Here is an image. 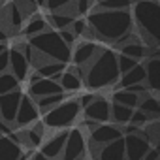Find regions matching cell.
Listing matches in <instances>:
<instances>
[{"mask_svg": "<svg viewBox=\"0 0 160 160\" xmlns=\"http://www.w3.org/2000/svg\"><path fill=\"white\" fill-rule=\"evenodd\" d=\"M85 19L89 25V34L108 43H115L121 36L134 30L130 10H102L94 6Z\"/></svg>", "mask_w": 160, "mask_h": 160, "instance_id": "obj_1", "label": "cell"}, {"mask_svg": "<svg viewBox=\"0 0 160 160\" xmlns=\"http://www.w3.org/2000/svg\"><path fill=\"white\" fill-rule=\"evenodd\" d=\"M119 75L121 73L117 66V53H113L111 49L100 47L94 58L87 66H83V83L92 91L117 85Z\"/></svg>", "mask_w": 160, "mask_h": 160, "instance_id": "obj_2", "label": "cell"}, {"mask_svg": "<svg viewBox=\"0 0 160 160\" xmlns=\"http://www.w3.org/2000/svg\"><path fill=\"white\" fill-rule=\"evenodd\" d=\"M134 28L149 47H158L160 43V6L158 0H134L132 4Z\"/></svg>", "mask_w": 160, "mask_h": 160, "instance_id": "obj_3", "label": "cell"}, {"mask_svg": "<svg viewBox=\"0 0 160 160\" xmlns=\"http://www.w3.org/2000/svg\"><path fill=\"white\" fill-rule=\"evenodd\" d=\"M28 43L47 60H58V62H64L68 64L70 62V57H72V47L64 43V40L60 38L58 30L55 28H47L36 36H30L28 38Z\"/></svg>", "mask_w": 160, "mask_h": 160, "instance_id": "obj_4", "label": "cell"}, {"mask_svg": "<svg viewBox=\"0 0 160 160\" xmlns=\"http://www.w3.org/2000/svg\"><path fill=\"white\" fill-rule=\"evenodd\" d=\"M79 113H81L79 100H66L64 98L60 104H57L55 108L45 111L43 124L47 128H70L77 121Z\"/></svg>", "mask_w": 160, "mask_h": 160, "instance_id": "obj_5", "label": "cell"}, {"mask_svg": "<svg viewBox=\"0 0 160 160\" xmlns=\"http://www.w3.org/2000/svg\"><path fill=\"white\" fill-rule=\"evenodd\" d=\"M85 143L87 141H85V136H83L81 128L68 130L60 160H81L83 154H85Z\"/></svg>", "mask_w": 160, "mask_h": 160, "instance_id": "obj_6", "label": "cell"}, {"mask_svg": "<svg viewBox=\"0 0 160 160\" xmlns=\"http://www.w3.org/2000/svg\"><path fill=\"white\" fill-rule=\"evenodd\" d=\"M122 141H124V156L126 160H141L143 154L147 152L149 147H152L147 138L143 136V132H134V134H122Z\"/></svg>", "mask_w": 160, "mask_h": 160, "instance_id": "obj_7", "label": "cell"}, {"mask_svg": "<svg viewBox=\"0 0 160 160\" xmlns=\"http://www.w3.org/2000/svg\"><path fill=\"white\" fill-rule=\"evenodd\" d=\"M91 145L92 147H100L106 143H111L119 138H122V128L119 124H109V122H98L92 130H91Z\"/></svg>", "mask_w": 160, "mask_h": 160, "instance_id": "obj_8", "label": "cell"}, {"mask_svg": "<svg viewBox=\"0 0 160 160\" xmlns=\"http://www.w3.org/2000/svg\"><path fill=\"white\" fill-rule=\"evenodd\" d=\"M38 115H40V109L34 102L32 96H21V102H19V108H17V113H15V124L21 126V128H27L30 126L34 121H38Z\"/></svg>", "mask_w": 160, "mask_h": 160, "instance_id": "obj_9", "label": "cell"}, {"mask_svg": "<svg viewBox=\"0 0 160 160\" xmlns=\"http://www.w3.org/2000/svg\"><path fill=\"white\" fill-rule=\"evenodd\" d=\"M21 96H23V92L19 89H15L12 92H6V94H0V119L4 122L12 124L15 121V113H17Z\"/></svg>", "mask_w": 160, "mask_h": 160, "instance_id": "obj_10", "label": "cell"}, {"mask_svg": "<svg viewBox=\"0 0 160 160\" xmlns=\"http://www.w3.org/2000/svg\"><path fill=\"white\" fill-rule=\"evenodd\" d=\"M98 49H100V45L96 43V42H92V40H83V42H79L77 45H75V49L72 51V57H70V60L73 62V66H87L92 58H94V55L98 53Z\"/></svg>", "mask_w": 160, "mask_h": 160, "instance_id": "obj_11", "label": "cell"}, {"mask_svg": "<svg viewBox=\"0 0 160 160\" xmlns=\"http://www.w3.org/2000/svg\"><path fill=\"white\" fill-rule=\"evenodd\" d=\"M85 109V117L89 121L94 122H109V115H111V104L104 98V96H96Z\"/></svg>", "mask_w": 160, "mask_h": 160, "instance_id": "obj_12", "label": "cell"}, {"mask_svg": "<svg viewBox=\"0 0 160 160\" xmlns=\"http://www.w3.org/2000/svg\"><path fill=\"white\" fill-rule=\"evenodd\" d=\"M10 55V72L19 79V81H25V79L30 75V62L27 60V57L23 55V51L19 47H12L8 49Z\"/></svg>", "mask_w": 160, "mask_h": 160, "instance_id": "obj_13", "label": "cell"}, {"mask_svg": "<svg viewBox=\"0 0 160 160\" xmlns=\"http://www.w3.org/2000/svg\"><path fill=\"white\" fill-rule=\"evenodd\" d=\"M94 158H96V160H126L122 138H119V139H115V141H111V143H106V145L96 147Z\"/></svg>", "mask_w": 160, "mask_h": 160, "instance_id": "obj_14", "label": "cell"}, {"mask_svg": "<svg viewBox=\"0 0 160 160\" xmlns=\"http://www.w3.org/2000/svg\"><path fill=\"white\" fill-rule=\"evenodd\" d=\"M30 96L32 98H40V96H47V94H57V92H64L60 83L55 81L51 77H40L36 81L30 83V89H28Z\"/></svg>", "mask_w": 160, "mask_h": 160, "instance_id": "obj_15", "label": "cell"}, {"mask_svg": "<svg viewBox=\"0 0 160 160\" xmlns=\"http://www.w3.org/2000/svg\"><path fill=\"white\" fill-rule=\"evenodd\" d=\"M145 66V85L149 91L156 92L160 89V58L158 55H149Z\"/></svg>", "mask_w": 160, "mask_h": 160, "instance_id": "obj_16", "label": "cell"}, {"mask_svg": "<svg viewBox=\"0 0 160 160\" xmlns=\"http://www.w3.org/2000/svg\"><path fill=\"white\" fill-rule=\"evenodd\" d=\"M66 134H68V132H58V134H55L53 138H49V139L42 145V152H43L47 158H51V160L60 158L62 149H64V141H66Z\"/></svg>", "mask_w": 160, "mask_h": 160, "instance_id": "obj_17", "label": "cell"}, {"mask_svg": "<svg viewBox=\"0 0 160 160\" xmlns=\"http://www.w3.org/2000/svg\"><path fill=\"white\" fill-rule=\"evenodd\" d=\"M136 83H145V66H143L141 62H138V64H136L134 68H130L128 72L121 73V75H119V81H117V85H119L121 89L130 87V85H136Z\"/></svg>", "mask_w": 160, "mask_h": 160, "instance_id": "obj_18", "label": "cell"}, {"mask_svg": "<svg viewBox=\"0 0 160 160\" xmlns=\"http://www.w3.org/2000/svg\"><path fill=\"white\" fill-rule=\"evenodd\" d=\"M119 49H121V53H122V55H126V57H132V58H136V60L147 58V55H149V51H151V47H149V45H145L141 38L130 40V42L122 43Z\"/></svg>", "mask_w": 160, "mask_h": 160, "instance_id": "obj_19", "label": "cell"}, {"mask_svg": "<svg viewBox=\"0 0 160 160\" xmlns=\"http://www.w3.org/2000/svg\"><path fill=\"white\" fill-rule=\"evenodd\" d=\"M58 83H60V87H62L64 92H75V91H79V89L83 87V77L79 75L73 68H68V70H64L60 73Z\"/></svg>", "mask_w": 160, "mask_h": 160, "instance_id": "obj_20", "label": "cell"}, {"mask_svg": "<svg viewBox=\"0 0 160 160\" xmlns=\"http://www.w3.org/2000/svg\"><path fill=\"white\" fill-rule=\"evenodd\" d=\"M75 17L77 15L66 8V10H58V12H49V17H45V19L55 30H62V28H68Z\"/></svg>", "mask_w": 160, "mask_h": 160, "instance_id": "obj_21", "label": "cell"}, {"mask_svg": "<svg viewBox=\"0 0 160 160\" xmlns=\"http://www.w3.org/2000/svg\"><path fill=\"white\" fill-rule=\"evenodd\" d=\"M64 70H66V64L58 62V60H45V62H42L40 66L34 68V72L40 77H51V79H55V81H58V77H60V73Z\"/></svg>", "mask_w": 160, "mask_h": 160, "instance_id": "obj_22", "label": "cell"}, {"mask_svg": "<svg viewBox=\"0 0 160 160\" xmlns=\"http://www.w3.org/2000/svg\"><path fill=\"white\" fill-rule=\"evenodd\" d=\"M0 10H2L4 23H6V25H10L13 30H19V28L23 27V21H25V17H23V13H21V10L17 8V4H15V2H10L8 6L0 8Z\"/></svg>", "mask_w": 160, "mask_h": 160, "instance_id": "obj_23", "label": "cell"}, {"mask_svg": "<svg viewBox=\"0 0 160 160\" xmlns=\"http://www.w3.org/2000/svg\"><path fill=\"white\" fill-rule=\"evenodd\" d=\"M21 151H23V145L15 143L8 136H0V160H17Z\"/></svg>", "mask_w": 160, "mask_h": 160, "instance_id": "obj_24", "label": "cell"}, {"mask_svg": "<svg viewBox=\"0 0 160 160\" xmlns=\"http://www.w3.org/2000/svg\"><path fill=\"white\" fill-rule=\"evenodd\" d=\"M47 28H49L47 19H45L43 15H40V13H32V15L28 17V21L25 23V27H23V34L30 38V36H36V34L47 30Z\"/></svg>", "mask_w": 160, "mask_h": 160, "instance_id": "obj_25", "label": "cell"}, {"mask_svg": "<svg viewBox=\"0 0 160 160\" xmlns=\"http://www.w3.org/2000/svg\"><path fill=\"white\" fill-rule=\"evenodd\" d=\"M138 109H141L143 113H147L151 119H156L160 115V102L156 96L152 94H143L139 98V104H138Z\"/></svg>", "mask_w": 160, "mask_h": 160, "instance_id": "obj_26", "label": "cell"}, {"mask_svg": "<svg viewBox=\"0 0 160 160\" xmlns=\"http://www.w3.org/2000/svg\"><path fill=\"white\" fill-rule=\"evenodd\" d=\"M132 111H134L132 108L113 102V104H111V115H109V121H111L113 124L124 126V124L130 121V115H132Z\"/></svg>", "mask_w": 160, "mask_h": 160, "instance_id": "obj_27", "label": "cell"}, {"mask_svg": "<svg viewBox=\"0 0 160 160\" xmlns=\"http://www.w3.org/2000/svg\"><path fill=\"white\" fill-rule=\"evenodd\" d=\"M139 94H136V92H132L130 89H119V91H115L113 92V102H117V104H122V106H128V108H138V104H139Z\"/></svg>", "mask_w": 160, "mask_h": 160, "instance_id": "obj_28", "label": "cell"}, {"mask_svg": "<svg viewBox=\"0 0 160 160\" xmlns=\"http://www.w3.org/2000/svg\"><path fill=\"white\" fill-rule=\"evenodd\" d=\"M64 98H66V96H64V92H57V94H47V96H40V98H34V102H36L38 109L45 113V111H49L51 108H55L57 104H60Z\"/></svg>", "mask_w": 160, "mask_h": 160, "instance_id": "obj_29", "label": "cell"}, {"mask_svg": "<svg viewBox=\"0 0 160 160\" xmlns=\"http://www.w3.org/2000/svg\"><path fill=\"white\" fill-rule=\"evenodd\" d=\"M19 83L21 81L10 70L2 72V73H0V94H6V92H12V91L19 89Z\"/></svg>", "mask_w": 160, "mask_h": 160, "instance_id": "obj_30", "label": "cell"}, {"mask_svg": "<svg viewBox=\"0 0 160 160\" xmlns=\"http://www.w3.org/2000/svg\"><path fill=\"white\" fill-rule=\"evenodd\" d=\"M134 0H96V8L102 10H130Z\"/></svg>", "mask_w": 160, "mask_h": 160, "instance_id": "obj_31", "label": "cell"}, {"mask_svg": "<svg viewBox=\"0 0 160 160\" xmlns=\"http://www.w3.org/2000/svg\"><path fill=\"white\" fill-rule=\"evenodd\" d=\"M96 4V0H75L73 2V13L77 17H85Z\"/></svg>", "mask_w": 160, "mask_h": 160, "instance_id": "obj_32", "label": "cell"}, {"mask_svg": "<svg viewBox=\"0 0 160 160\" xmlns=\"http://www.w3.org/2000/svg\"><path fill=\"white\" fill-rule=\"evenodd\" d=\"M70 30L75 34V38L89 34V25H87V19H85V17H75V19L72 21V25H70Z\"/></svg>", "mask_w": 160, "mask_h": 160, "instance_id": "obj_33", "label": "cell"}, {"mask_svg": "<svg viewBox=\"0 0 160 160\" xmlns=\"http://www.w3.org/2000/svg\"><path fill=\"white\" fill-rule=\"evenodd\" d=\"M149 121H152V119H151L147 113H143L141 109H136V108H134V111H132V115H130V121H128V122H130V124H134V126H138V128H143Z\"/></svg>", "mask_w": 160, "mask_h": 160, "instance_id": "obj_34", "label": "cell"}, {"mask_svg": "<svg viewBox=\"0 0 160 160\" xmlns=\"http://www.w3.org/2000/svg\"><path fill=\"white\" fill-rule=\"evenodd\" d=\"M138 62H139V60H136V58H132V57H126V55H122V53H119V55H117V66H119V73H124V72H128V70H130V68H134Z\"/></svg>", "mask_w": 160, "mask_h": 160, "instance_id": "obj_35", "label": "cell"}, {"mask_svg": "<svg viewBox=\"0 0 160 160\" xmlns=\"http://www.w3.org/2000/svg\"><path fill=\"white\" fill-rule=\"evenodd\" d=\"M15 4L21 10L23 17H30L32 13H36V8H38L36 0H15Z\"/></svg>", "mask_w": 160, "mask_h": 160, "instance_id": "obj_36", "label": "cell"}, {"mask_svg": "<svg viewBox=\"0 0 160 160\" xmlns=\"http://www.w3.org/2000/svg\"><path fill=\"white\" fill-rule=\"evenodd\" d=\"M75 0H45V8L49 12H58V10H66L70 6H73Z\"/></svg>", "mask_w": 160, "mask_h": 160, "instance_id": "obj_37", "label": "cell"}, {"mask_svg": "<svg viewBox=\"0 0 160 160\" xmlns=\"http://www.w3.org/2000/svg\"><path fill=\"white\" fill-rule=\"evenodd\" d=\"M58 34H60V38L64 40V43H66V45H70V47H72V45L75 43V34L70 30V27H68V28H62V30H58Z\"/></svg>", "mask_w": 160, "mask_h": 160, "instance_id": "obj_38", "label": "cell"}, {"mask_svg": "<svg viewBox=\"0 0 160 160\" xmlns=\"http://www.w3.org/2000/svg\"><path fill=\"white\" fill-rule=\"evenodd\" d=\"M10 68V55H8V49L0 53V73L6 72Z\"/></svg>", "mask_w": 160, "mask_h": 160, "instance_id": "obj_39", "label": "cell"}, {"mask_svg": "<svg viewBox=\"0 0 160 160\" xmlns=\"http://www.w3.org/2000/svg\"><path fill=\"white\" fill-rule=\"evenodd\" d=\"M141 160H160V152H158V149H156V147H149Z\"/></svg>", "mask_w": 160, "mask_h": 160, "instance_id": "obj_40", "label": "cell"}, {"mask_svg": "<svg viewBox=\"0 0 160 160\" xmlns=\"http://www.w3.org/2000/svg\"><path fill=\"white\" fill-rule=\"evenodd\" d=\"M94 98H96V94H83L81 98H79V106H81V109H83V108H87Z\"/></svg>", "mask_w": 160, "mask_h": 160, "instance_id": "obj_41", "label": "cell"}, {"mask_svg": "<svg viewBox=\"0 0 160 160\" xmlns=\"http://www.w3.org/2000/svg\"><path fill=\"white\" fill-rule=\"evenodd\" d=\"M30 160H51V158H47V156L40 151V152H32V154H30Z\"/></svg>", "mask_w": 160, "mask_h": 160, "instance_id": "obj_42", "label": "cell"}, {"mask_svg": "<svg viewBox=\"0 0 160 160\" xmlns=\"http://www.w3.org/2000/svg\"><path fill=\"white\" fill-rule=\"evenodd\" d=\"M8 40V32L4 28H0V42H6Z\"/></svg>", "mask_w": 160, "mask_h": 160, "instance_id": "obj_43", "label": "cell"}, {"mask_svg": "<svg viewBox=\"0 0 160 160\" xmlns=\"http://www.w3.org/2000/svg\"><path fill=\"white\" fill-rule=\"evenodd\" d=\"M8 47H6V42H0V53H2V51H6Z\"/></svg>", "mask_w": 160, "mask_h": 160, "instance_id": "obj_44", "label": "cell"}, {"mask_svg": "<svg viewBox=\"0 0 160 160\" xmlns=\"http://www.w3.org/2000/svg\"><path fill=\"white\" fill-rule=\"evenodd\" d=\"M36 4L38 6H45V0H36Z\"/></svg>", "mask_w": 160, "mask_h": 160, "instance_id": "obj_45", "label": "cell"}, {"mask_svg": "<svg viewBox=\"0 0 160 160\" xmlns=\"http://www.w3.org/2000/svg\"><path fill=\"white\" fill-rule=\"evenodd\" d=\"M2 4H4V0H0V6H2Z\"/></svg>", "mask_w": 160, "mask_h": 160, "instance_id": "obj_46", "label": "cell"}]
</instances>
